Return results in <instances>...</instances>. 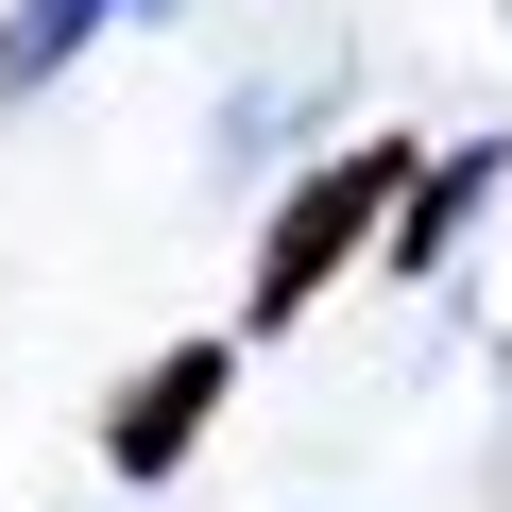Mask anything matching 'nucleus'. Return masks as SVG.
<instances>
[{"label": "nucleus", "instance_id": "f257e3e1", "mask_svg": "<svg viewBox=\"0 0 512 512\" xmlns=\"http://www.w3.org/2000/svg\"><path fill=\"white\" fill-rule=\"evenodd\" d=\"M393 188H410V154H393V137L325 154V171H308V188L274 205V239H256V325H291V308H308V291L342 274V256H359V239L393 222Z\"/></svg>", "mask_w": 512, "mask_h": 512}, {"label": "nucleus", "instance_id": "f03ea898", "mask_svg": "<svg viewBox=\"0 0 512 512\" xmlns=\"http://www.w3.org/2000/svg\"><path fill=\"white\" fill-rule=\"evenodd\" d=\"M205 410H222V342H171V359L103 410V461H120V478H171V461L205 444Z\"/></svg>", "mask_w": 512, "mask_h": 512}, {"label": "nucleus", "instance_id": "7ed1b4c3", "mask_svg": "<svg viewBox=\"0 0 512 512\" xmlns=\"http://www.w3.org/2000/svg\"><path fill=\"white\" fill-rule=\"evenodd\" d=\"M103 18H154V0H18V18H0V103H35V86H52Z\"/></svg>", "mask_w": 512, "mask_h": 512}, {"label": "nucleus", "instance_id": "20e7f679", "mask_svg": "<svg viewBox=\"0 0 512 512\" xmlns=\"http://www.w3.org/2000/svg\"><path fill=\"white\" fill-rule=\"evenodd\" d=\"M478 188H495V154H444V171L410 188V222H393V256H410V274H427V256H444V239L478 222Z\"/></svg>", "mask_w": 512, "mask_h": 512}]
</instances>
